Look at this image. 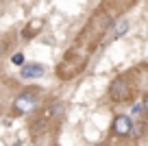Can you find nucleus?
Segmentation results:
<instances>
[{
  "label": "nucleus",
  "mask_w": 148,
  "mask_h": 146,
  "mask_svg": "<svg viewBox=\"0 0 148 146\" xmlns=\"http://www.w3.org/2000/svg\"><path fill=\"white\" fill-rule=\"evenodd\" d=\"M44 74V65L39 63H24L22 65V79H39Z\"/></svg>",
  "instance_id": "obj_4"
},
{
  "label": "nucleus",
  "mask_w": 148,
  "mask_h": 146,
  "mask_svg": "<svg viewBox=\"0 0 148 146\" xmlns=\"http://www.w3.org/2000/svg\"><path fill=\"white\" fill-rule=\"evenodd\" d=\"M109 96H111V101H116V103L126 101L129 98V83H126V79H122V76L113 79L109 85Z\"/></svg>",
  "instance_id": "obj_2"
},
{
  "label": "nucleus",
  "mask_w": 148,
  "mask_h": 146,
  "mask_svg": "<svg viewBox=\"0 0 148 146\" xmlns=\"http://www.w3.org/2000/svg\"><path fill=\"white\" fill-rule=\"evenodd\" d=\"M39 28H42V22H33L31 28H26V31H24V37H33L37 31H39Z\"/></svg>",
  "instance_id": "obj_6"
},
{
  "label": "nucleus",
  "mask_w": 148,
  "mask_h": 146,
  "mask_svg": "<svg viewBox=\"0 0 148 146\" xmlns=\"http://www.w3.org/2000/svg\"><path fill=\"white\" fill-rule=\"evenodd\" d=\"M129 31V20L126 18H122V20H118L116 24H113V31H111V35H109V39H120L124 33Z\"/></svg>",
  "instance_id": "obj_5"
},
{
  "label": "nucleus",
  "mask_w": 148,
  "mask_h": 146,
  "mask_svg": "<svg viewBox=\"0 0 148 146\" xmlns=\"http://www.w3.org/2000/svg\"><path fill=\"white\" fill-rule=\"evenodd\" d=\"M131 131H133V120L129 116H116V120H113V135L124 137V135H131Z\"/></svg>",
  "instance_id": "obj_3"
},
{
  "label": "nucleus",
  "mask_w": 148,
  "mask_h": 146,
  "mask_svg": "<svg viewBox=\"0 0 148 146\" xmlns=\"http://www.w3.org/2000/svg\"><path fill=\"white\" fill-rule=\"evenodd\" d=\"M94 2H98V0H94Z\"/></svg>",
  "instance_id": "obj_9"
},
{
  "label": "nucleus",
  "mask_w": 148,
  "mask_h": 146,
  "mask_svg": "<svg viewBox=\"0 0 148 146\" xmlns=\"http://www.w3.org/2000/svg\"><path fill=\"white\" fill-rule=\"evenodd\" d=\"M24 61H26V59H24V55H22V52H15V55L11 57V63H13V65H20V68L24 65Z\"/></svg>",
  "instance_id": "obj_7"
},
{
  "label": "nucleus",
  "mask_w": 148,
  "mask_h": 146,
  "mask_svg": "<svg viewBox=\"0 0 148 146\" xmlns=\"http://www.w3.org/2000/svg\"><path fill=\"white\" fill-rule=\"evenodd\" d=\"M142 107H144V111H146V116H148V96L144 98V103H142Z\"/></svg>",
  "instance_id": "obj_8"
},
{
  "label": "nucleus",
  "mask_w": 148,
  "mask_h": 146,
  "mask_svg": "<svg viewBox=\"0 0 148 146\" xmlns=\"http://www.w3.org/2000/svg\"><path fill=\"white\" fill-rule=\"evenodd\" d=\"M37 105H39V92L37 90H26V92H22V94L15 98L13 111H15V116L31 114V111L37 109Z\"/></svg>",
  "instance_id": "obj_1"
}]
</instances>
